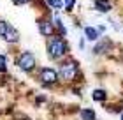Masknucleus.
Listing matches in <instances>:
<instances>
[{
	"label": "nucleus",
	"instance_id": "nucleus-1",
	"mask_svg": "<svg viewBox=\"0 0 123 120\" xmlns=\"http://www.w3.org/2000/svg\"><path fill=\"white\" fill-rule=\"evenodd\" d=\"M67 49H69V46H67V42L63 41V37H51L49 39V44H48V51L49 55L53 56V58H62Z\"/></svg>",
	"mask_w": 123,
	"mask_h": 120
},
{
	"label": "nucleus",
	"instance_id": "nucleus-2",
	"mask_svg": "<svg viewBox=\"0 0 123 120\" xmlns=\"http://www.w3.org/2000/svg\"><path fill=\"white\" fill-rule=\"evenodd\" d=\"M76 74H77V64H76L74 60H65V62H62L58 76H62L63 79H72Z\"/></svg>",
	"mask_w": 123,
	"mask_h": 120
},
{
	"label": "nucleus",
	"instance_id": "nucleus-3",
	"mask_svg": "<svg viewBox=\"0 0 123 120\" xmlns=\"http://www.w3.org/2000/svg\"><path fill=\"white\" fill-rule=\"evenodd\" d=\"M18 65H19V69H21V71H25V72L33 71V67H35V56H33L32 53H28V51H25V53H21V55H19V58H18Z\"/></svg>",
	"mask_w": 123,
	"mask_h": 120
},
{
	"label": "nucleus",
	"instance_id": "nucleus-4",
	"mask_svg": "<svg viewBox=\"0 0 123 120\" xmlns=\"http://www.w3.org/2000/svg\"><path fill=\"white\" fill-rule=\"evenodd\" d=\"M41 79L42 83L46 85H53L58 81V74L55 69H49V67H44V69H41Z\"/></svg>",
	"mask_w": 123,
	"mask_h": 120
},
{
	"label": "nucleus",
	"instance_id": "nucleus-5",
	"mask_svg": "<svg viewBox=\"0 0 123 120\" xmlns=\"http://www.w3.org/2000/svg\"><path fill=\"white\" fill-rule=\"evenodd\" d=\"M39 30H41V34H42V35H46V37H51L55 34L53 23H49L48 20H39Z\"/></svg>",
	"mask_w": 123,
	"mask_h": 120
},
{
	"label": "nucleus",
	"instance_id": "nucleus-6",
	"mask_svg": "<svg viewBox=\"0 0 123 120\" xmlns=\"http://www.w3.org/2000/svg\"><path fill=\"white\" fill-rule=\"evenodd\" d=\"M4 39H5L7 42H16V41L19 39V34H18V30H16V28L9 27L7 32H5V35H4Z\"/></svg>",
	"mask_w": 123,
	"mask_h": 120
},
{
	"label": "nucleus",
	"instance_id": "nucleus-7",
	"mask_svg": "<svg viewBox=\"0 0 123 120\" xmlns=\"http://www.w3.org/2000/svg\"><path fill=\"white\" fill-rule=\"evenodd\" d=\"M85 35H86V39H90V41H97L98 39V28L85 27Z\"/></svg>",
	"mask_w": 123,
	"mask_h": 120
},
{
	"label": "nucleus",
	"instance_id": "nucleus-8",
	"mask_svg": "<svg viewBox=\"0 0 123 120\" xmlns=\"http://www.w3.org/2000/svg\"><path fill=\"white\" fill-rule=\"evenodd\" d=\"M95 7H97L98 11H102V13H107V11H111V2L109 0H95Z\"/></svg>",
	"mask_w": 123,
	"mask_h": 120
},
{
	"label": "nucleus",
	"instance_id": "nucleus-9",
	"mask_svg": "<svg viewBox=\"0 0 123 120\" xmlns=\"http://www.w3.org/2000/svg\"><path fill=\"white\" fill-rule=\"evenodd\" d=\"M93 101H105V97H107V95H105V92H104V90H100V88H97V90H93Z\"/></svg>",
	"mask_w": 123,
	"mask_h": 120
},
{
	"label": "nucleus",
	"instance_id": "nucleus-10",
	"mask_svg": "<svg viewBox=\"0 0 123 120\" xmlns=\"http://www.w3.org/2000/svg\"><path fill=\"white\" fill-rule=\"evenodd\" d=\"M46 4H48L51 9H56V11L63 7V0H46Z\"/></svg>",
	"mask_w": 123,
	"mask_h": 120
},
{
	"label": "nucleus",
	"instance_id": "nucleus-11",
	"mask_svg": "<svg viewBox=\"0 0 123 120\" xmlns=\"http://www.w3.org/2000/svg\"><path fill=\"white\" fill-rule=\"evenodd\" d=\"M81 117H83V120H95V111L86 108V110L81 111Z\"/></svg>",
	"mask_w": 123,
	"mask_h": 120
},
{
	"label": "nucleus",
	"instance_id": "nucleus-12",
	"mask_svg": "<svg viewBox=\"0 0 123 120\" xmlns=\"http://www.w3.org/2000/svg\"><path fill=\"white\" fill-rule=\"evenodd\" d=\"M7 71V58L4 55H0V72H5Z\"/></svg>",
	"mask_w": 123,
	"mask_h": 120
},
{
	"label": "nucleus",
	"instance_id": "nucleus-13",
	"mask_svg": "<svg viewBox=\"0 0 123 120\" xmlns=\"http://www.w3.org/2000/svg\"><path fill=\"white\" fill-rule=\"evenodd\" d=\"M7 28H9V25L5 23V20H0V37H4V35H5Z\"/></svg>",
	"mask_w": 123,
	"mask_h": 120
},
{
	"label": "nucleus",
	"instance_id": "nucleus-14",
	"mask_svg": "<svg viewBox=\"0 0 123 120\" xmlns=\"http://www.w3.org/2000/svg\"><path fill=\"white\" fill-rule=\"evenodd\" d=\"M74 4H76V0H63V7L67 11H72L74 9Z\"/></svg>",
	"mask_w": 123,
	"mask_h": 120
},
{
	"label": "nucleus",
	"instance_id": "nucleus-15",
	"mask_svg": "<svg viewBox=\"0 0 123 120\" xmlns=\"http://www.w3.org/2000/svg\"><path fill=\"white\" fill-rule=\"evenodd\" d=\"M55 23H56L60 34H62V35H65V27H63V23H62V20H60V18H56V21H55Z\"/></svg>",
	"mask_w": 123,
	"mask_h": 120
},
{
	"label": "nucleus",
	"instance_id": "nucleus-16",
	"mask_svg": "<svg viewBox=\"0 0 123 120\" xmlns=\"http://www.w3.org/2000/svg\"><path fill=\"white\" fill-rule=\"evenodd\" d=\"M12 2H14L16 5H25V4H28V2H32V0H12Z\"/></svg>",
	"mask_w": 123,
	"mask_h": 120
},
{
	"label": "nucleus",
	"instance_id": "nucleus-17",
	"mask_svg": "<svg viewBox=\"0 0 123 120\" xmlns=\"http://www.w3.org/2000/svg\"><path fill=\"white\" fill-rule=\"evenodd\" d=\"M121 120H123V115H121Z\"/></svg>",
	"mask_w": 123,
	"mask_h": 120
}]
</instances>
